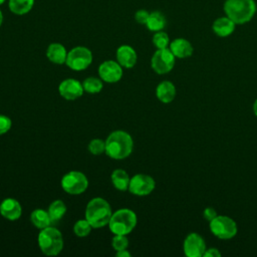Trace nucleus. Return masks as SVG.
I'll list each match as a JSON object with an SVG mask.
<instances>
[{"mask_svg": "<svg viewBox=\"0 0 257 257\" xmlns=\"http://www.w3.org/2000/svg\"><path fill=\"white\" fill-rule=\"evenodd\" d=\"M134 149V141L124 131H114L105 140V154L113 160L127 158Z\"/></svg>", "mask_w": 257, "mask_h": 257, "instance_id": "1", "label": "nucleus"}, {"mask_svg": "<svg viewBox=\"0 0 257 257\" xmlns=\"http://www.w3.org/2000/svg\"><path fill=\"white\" fill-rule=\"evenodd\" d=\"M84 215L91 227L93 229H98L108 225L112 212L111 207L106 200L96 197L87 203Z\"/></svg>", "mask_w": 257, "mask_h": 257, "instance_id": "2", "label": "nucleus"}, {"mask_svg": "<svg viewBox=\"0 0 257 257\" xmlns=\"http://www.w3.org/2000/svg\"><path fill=\"white\" fill-rule=\"evenodd\" d=\"M224 12L235 24H245L255 15L257 6L254 0H226Z\"/></svg>", "mask_w": 257, "mask_h": 257, "instance_id": "3", "label": "nucleus"}, {"mask_svg": "<svg viewBox=\"0 0 257 257\" xmlns=\"http://www.w3.org/2000/svg\"><path fill=\"white\" fill-rule=\"evenodd\" d=\"M37 241L39 249L46 256H56L63 249L62 234L57 228L52 226L41 229Z\"/></svg>", "mask_w": 257, "mask_h": 257, "instance_id": "4", "label": "nucleus"}, {"mask_svg": "<svg viewBox=\"0 0 257 257\" xmlns=\"http://www.w3.org/2000/svg\"><path fill=\"white\" fill-rule=\"evenodd\" d=\"M136 213L127 208H122L112 213L108 222V228L113 235H127L137 226Z\"/></svg>", "mask_w": 257, "mask_h": 257, "instance_id": "5", "label": "nucleus"}, {"mask_svg": "<svg viewBox=\"0 0 257 257\" xmlns=\"http://www.w3.org/2000/svg\"><path fill=\"white\" fill-rule=\"evenodd\" d=\"M209 228L211 233L221 239L229 240L237 235L238 227L235 220L226 215H219L209 222Z\"/></svg>", "mask_w": 257, "mask_h": 257, "instance_id": "6", "label": "nucleus"}, {"mask_svg": "<svg viewBox=\"0 0 257 257\" xmlns=\"http://www.w3.org/2000/svg\"><path fill=\"white\" fill-rule=\"evenodd\" d=\"M61 188L69 195H80L88 187V180L86 176L78 171H70L66 173L61 181Z\"/></svg>", "mask_w": 257, "mask_h": 257, "instance_id": "7", "label": "nucleus"}, {"mask_svg": "<svg viewBox=\"0 0 257 257\" xmlns=\"http://www.w3.org/2000/svg\"><path fill=\"white\" fill-rule=\"evenodd\" d=\"M92 62L91 51L84 46H76L67 52L65 64L72 70L81 71L86 69Z\"/></svg>", "mask_w": 257, "mask_h": 257, "instance_id": "8", "label": "nucleus"}, {"mask_svg": "<svg viewBox=\"0 0 257 257\" xmlns=\"http://www.w3.org/2000/svg\"><path fill=\"white\" fill-rule=\"evenodd\" d=\"M176 57L170 48L157 49L152 56L151 66L158 74L169 73L175 66Z\"/></svg>", "mask_w": 257, "mask_h": 257, "instance_id": "9", "label": "nucleus"}, {"mask_svg": "<svg viewBox=\"0 0 257 257\" xmlns=\"http://www.w3.org/2000/svg\"><path fill=\"white\" fill-rule=\"evenodd\" d=\"M156 188V182L153 177L147 174H137L131 178L128 191L136 196H148Z\"/></svg>", "mask_w": 257, "mask_h": 257, "instance_id": "10", "label": "nucleus"}, {"mask_svg": "<svg viewBox=\"0 0 257 257\" xmlns=\"http://www.w3.org/2000/svg\"><path fill=\"white\" fill-rule=\"evenodd\" d=\"M206 249V242L200 234L191 232L186 236L183 243V251L187 257H203Z\"/></svg>", "mask_w": 257, "mask_h": 257, "instance_id": "11", "label": "nucleus"}, {"mask_svg": "<svg viewBox=\"0 0 257 257\" xmlns=\"http://www.w3.org/2000/svg\"><path fill=\"white\" fill-rule=\"evenodd\" d=\"M99 78L108 83H114L121 79L122 77V66L114 60L103 61L97 69Z\"/></svg>", "mask_w": 257, "mask_h": 257, "instance_id": "12", "label": "nucleus"}, {"mask_svg": "<svg viewBox=\"0 0 257 257\" xmlns=\"http://www.w3.org/2000/svg\"><path fill=\"white\" fill-rule=\"evenodd\" d=\"M82 83L74 78H66L58 85L59 94L67 100H74L83 94Z\"/></svg>", "mask_w": 257, "mask_h": 257, "instance_id": "13", "label": "nucleus"}, {"mask_svg": "<svg viewBox=\"0 0 257 257\" xmlns=\"http://www.w3.org/2000/svg\"><path fill=\"white\" fill-rule=\"evenodd\" d=\"M0 214L9 221H15L21 217L22 207L16 199L6 198L0 203Z\"/></svg>", "mask_w": 257, "mask_h": 257, "instance_id": "14", "label": "nucleus"}, {"mask_svg": "<svg viewBox=\"0 0 257 257\" xmlns=\"http://www.w3.org/2000/svg\"><path fill=\"white\" fill-rule=\"evenodd\" d=\"M138 55L136 50L126 44L120 45L116 49V61L124 68H132L136 65Z\"/></svg>", "mask_w": 257, "mask_h": 257, "instance_id": "15", "label": "nucleus"}, {"mask_svg": "<svg viewBox=\"0 0 257 257\" xmlns=\"http://www.w3.org/2000/svg\"><path fill=\"white\" fill-rule=\"evenodd\" d=\"M170 50L176 58H188L194 52V47L191 42L185 38H176L169 45Z\"/></svg>", "mask_w": 257, "mask_h": 257, "instance_id": "16", "label": "nucleus"}, {"mask_svg": "<svg viewBox=\"0 0 257 257\" xmlns=\"http://www.w3.org/2000/svg\"><path fill=\"white\" fill-rule=\"evenodd\" d=\"M236 24L228 16H222L214 20L212 24L213 32L219 37H228L235 30Z\"/></svg>", "mask_w": 257, "mask_h": 257, "instance_id": "17", "label": "nucleus"}, {"mask_svg": "<svg viewBox=\"0 0 257 257\" xmlns=\"http://www.w3.org/2000/svg\"><path fill=\"white\" fill-rule=\"evenodd\" d=\"M177 94V89L172 81L164 80L156 87V96L163 103L172 102Z\"/></svg>", "mask_w": 257, "mask_h": 257, "instance_id": "18", "label": "nucleus"}, {"mask_svg": "<svg viewBox=\"0 0 257 257\" xmlns=\"http://www.w3.org/2000/svg\"><path fill=\"white\" fill-rule=\"evenodd\" d=\"M46 56L49 61L55 64H63L66 61L67 51L65 47L60 43H51L47 47Z\"/></svg>", "mask_w": 257, "mask_h": 257, "instance_id": "19", "label": "nucleus"}, {"mask_svg": "<svg viewBox=\"0 0 257 257\" xmlns=\"http://www.w3.org/2000/svg\"><path fill=\"white\" fill-rule=\"evenodd\" d=\"M112 186L118 191H126L128 189L131 178L122 169H115L110 176Z\"/></svg>", "mask_w": 257, "mask_h": 257, "instance_id": "20", "label": "nucleus"}, {"mask_svg": "<svg viewBox=\"0 0 257 257\" xmlns=\"http://www.w3.org/2000/svg\"><path fill=\"white\" fill-rule=\"evenodd\" d=\"M30 220L34 227L37 229H43L51 225L52 221L50 219V216L47 211H44L43 209H35L30 214Z\"/></svg>", "mask_w": 257, "mask_h": 257, "instance_id": "21", "label": "nucleus"}, {"mask_svg": "<svg viewBox=\"0 0 257 257\" xmlns=\"http://www.w3.org/2000/svg\"><path fill=\"white\" fill-rule=\"evenodd\" d=\"M146 26L148 27L149 30L154 32L163 30L166 26V18L164 14L160 11H153L149 15Z\"/></svg>", "mask_w": 257, "mask_h": 257, "instance_id": "22", "label": "nucleus"}, {"mask_svg": "<svg viewBox=\"0 0 257 257\" xmlns=\"http://www.w3.org/2000/svg\"><path fill=\"white\" fill-rule=\"evenodd\" d=\"M66 205L63 203V201L55 200L49 205L47 212L50 216L52 223H56L62 219V217L66 213Z\"/></svg>", "mask_w": 257, "mask_h": 257, "instance_id": "23", "label": "nucleus"}, {"mask_svg": "<svg viewBox=\"0 0 257 257\" xmlns=\"http://www.w3.org/2000/svg\"><path fill=\"white\" fill-rule=\"evenodd\" d=\"M34 0H9V9L17 15L28 13L33 7Z\"/></svg>", "mask_w": 257, "mask_h": 257, "instance_id": "24", "label": "nucleus"}, {"mask_svg": "<svg viewBox=\"0 0 257 257\" xmlns=\"http://www.w3.org/2000/svg\"><path fill=\"white\" fill-rule=\"evenodd\" d=\"M82 86L84 91L88 93H98L102 89V80L97 77H87L82 81Z\"/></svg>", "mask_w": 257, "mask_h": 257, "instance_id": "25", "label": "nucleus"}, {"mask_svg": "<svg viewBox=\"0 0 257 257\" xmlns=\"http://www.w3.org/2000/svg\"><path fill=\"white\" fill-rule=\"evenodd\" d=\"M91 229L92 227L86 219H80L76 221L73 225V233L78 237L87 236L90 233Z\"/></svg>", "mask_w": 257, "mask_h": 257, "instance_id": "26", "label": "nucleus"}, {"mask_svg": "<svg viewBox=\"0 0 257 257\" xmlns=\"http://www.w3.org/2000/svg\"><path fill=\"white\" fill-rule=\"evenodd\" d=\"M153 44L158 48V49H163V48H168L170 45V37L169 35L164 32L163 30L157 31L154 36H153Z\"/></svg>", "mask_w": 257, "mask_h": 257, "instance_id": "27", "label": "nucleus"}, {"mask_svg": "<svg viewBox=\"0 0 257 257\" xmlns=\"http://www.w3.org/2000/svg\"><path fill=\"white\" fill-rule=\"evenodd\" d=\"M88 151L94 156L101 155L105 153V141L99 139H93L88 144Z\"/></svg>", "mask_w": 257, "mask_h": 257, "instance_id": "28", "label": "nucleus"}, {"mask_svg": "<svg viewBox=\"0 0 257 257\" xmlns=\"http://www.w3.org/2000/svg\"><path fill=\"white\" fill-rule=\"evenodd\" d=\"M111 246L115 251L127 249L128 240L126 238V235H114L111 240Z\"/></svg>", "mask_w": 257, "mask_h": 257, "instance_id": "29", "label": "nucleus"}, {"mask_svg": "<svg viewBox=\"0 0 257 257\" xmlns=\"http://www.w3.org/2000/svg\"><path fill=\"white\" fill-rule=\"evenodd\" d=\"M12 126V120L10 117L0 114V135H4L10 131Z\"/></svg>", "mask_w": 257, "mask_h": 257, "instance_id": "30", "label": "nucleus"}, {"mask_svg": "<svg viewBox=\"0 0 257 257\" xmlns=\"http://www.w3.org/2000/svg\"><path fill=\"white\" fill-rule=\"evenodd\" d=\"M149 15H150V13H149L147 10H145V9H140V10H138V11L136 12V14H135V19H136V21H137L138 23H140V24H145V25H146V23H147V21H148V18H149Z\"/></svg>", "mask_w": 257, "mask_h": 257, "instance_id": "31", "label": "nucleus"}, {"mask_svg": "<svg viewBox=\"0 0 257 257\" xmlns=\"http://www.w3.org/2000/svg\"><path fill=\"white\" fill-rule=\"evenodd\" d=\"M217 216H218V213L215 210V208H213V207H206L203 211V217L208 222H211Z\"/></svg>", "mask_w": 257, "mask_h": 257, "instance_id": "32", "label": "nucleus"}, {"mask_svg": "<svg viewBox=\"0 0 257 257\" xmlns=\"http://www.w3.org/2000/svg\"><path fill=\"white\" fill-rule=\"evenodd\" d=\"M203 257H221V252L215 247L207 248Z\"/></svg>", "mask_w": 257, "mask_h": 257, "instance_id": "33", "label": "nucleus"}, {"mask_svg": "<svg viewBox=\"0 0 257 257\" xmlns=\"http://www.w3.org/2000/svg\"><path fill=\"white\" fill-rule=\"evenodd\" d=\"M115 256L116 257H130L131 253L124 249V250H119V251H115Z\"/></svg>", "mask_w": 257, "mask_h": 257, "instance_id": "34", "label": "nucleus"}, {"mask_svg": "<svg viewBox=\"0 0 257 257\" xmlns=\"http://www.w3.org/2000/svg\"><path fill=\"white\" fill-rule=\"evenodd\" d=\"M253 112H254L255 116H257V98L255 99V101L253 103Z\"/></svg>", "mask_w": 257, "mask_h": 257, "instance_id": "35", "label": "nucleus"}, {"mask_svg": "<svg viewBox=\"0 0 257 257\" xmlns=\"http://www.w3.org/2000/svg\"><path fill=\"white\" fill-rule=\"evenodd\" d=\"M2 22H3V14H2V12H1V10H0V26H1Z\"/></svg>", "mask_w": 257, "mask_h": 257, "instance_id": "36", "label": "nucleus"}, {"mask_svg": "<svg viewBox=\"0 0 257 257\" xmlns=\"http://www.w3.org/2000/svg\"><path fill=\"white\" fill-rule=\"evenodd\" d=\"M4 1H5V0H0V5H1V4H2Z\"/></svg>", "mask_w": 257, "mask_h": 257, "instance_id": "37", "label": "nucleus"}]
</instances>
